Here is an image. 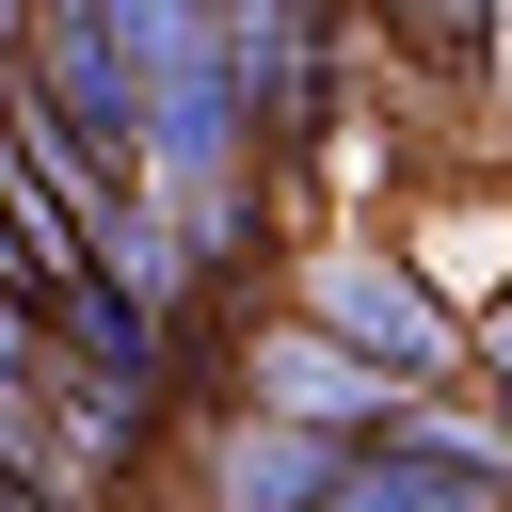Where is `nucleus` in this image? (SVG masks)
<instances>
[{"mask_svg": "<svg viewBox=\"0 0 512 512\" xmlns=\"http://www.w3.org/2000/svg\"><path fill=\"white\" fill-rule=\"evenodd\" d=\"M464 400H480V416L512 432V288H496V304L464 320Z\"/></svg>", "mask_w": 512, "mask_h": 512, "instance_id": "6", "label": "nucleus"}, {"mask_svg": "<svg viewBox=\"0 0 512 512\" xmlns=\"http://www.w3.org/2000/svg\"><path fill=\"white\" fill-rule=\"evenodd\" d=\"M480 96H496V128H512V0H496V32H480Z\"/></svg>", "mask_w": 512, "mask_h": 512, "instance_id": "7", "label": "nucleus"}, {"mask_svg": "<svg viewBox=\"0 0 512 512\" xmlns=\"http://www.w3.org/2000/svg\"><path fill=\"white\" fill-rule=\"evenodd\" d=\"M320 512H512V432L448 384V400H400L384 432L336 448V496Z\"/></svg>", "mask_w": 512, "mask_h": 512, "instance_id": "2", "label": "nucleus"}, {"mask_svg": "<svg viewBox=\"0 0 512 512\" xmlns=\"http://www.w3.org/2000/svg\"><path fill=\"white\" fill-rule=\"evenodd\" d=\"M320 496H336V432H288L256 400L192 432V512H320Z\"/></svg>", "mask_w": 512, "mask_h": 512, "instance_id": "4", "label": "nucleus"}, {"mask_svg": "<svg viewBox=\"0 0 512 512\" xmlns=\"http://www.w3.org/2000/svg\"><path fill=\"white\" fill-rule=\"evenodd\" d=\"M480 32H496V0H352V48H384L400 80H448V96H480Z\"/></svg>", "mask_w": 512, "mask_h": 512, "instance_id": "5", "label": "nucleus"}, {"mask_svg": "<svg viewBox=\"0 0 512 512\" xmlns=\"http://www.w3.org/2000/svg\"><path fill=\"white\" fill-rule=\"evenodd\" d=\"M240 400H256V416H288V432H336V448L400 416V384H384L368 352H336L320 320H288V304H272V320H240Z\"/></svg>", "mask_w": 512, "mask_h": 512, "instance_id": "3", "label": "nucleus"}, {"mask_svg": "<svg viewBox=\"0 0 512 512\" xmlns=\"http://www.w3.org/2000/svg\"><path fill=\"white\" fill-rule=\"evenodd\" d=\"M288 320H320L336 352H368L400 400H448V384H464V304L432 288L416 240H368V224L304 240V256H288Z\"/></svg>", "mask_w": 512, "mask_h": 512, "instance_id": "1", "label": "nucleus"}]
</instances>
